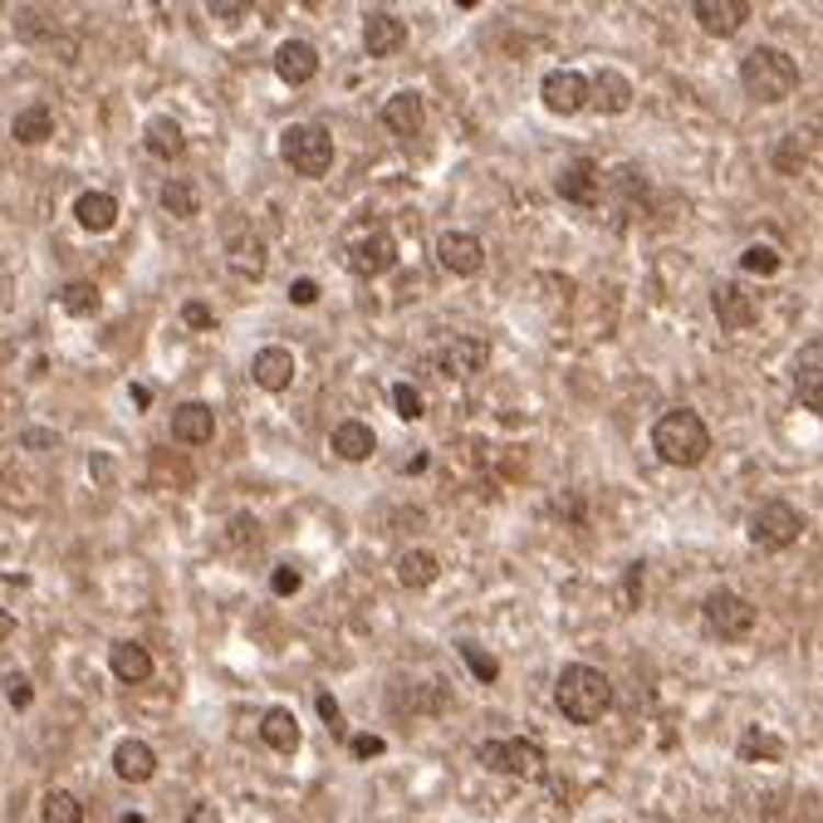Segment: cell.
Wrapping results in <instances>:
<instances>
[{
  "label": "cell",
  "instance_id": "f35d334b",
  "mask_svg": "<svg viewBox=\"0 0 823 823\" xmlns=\"http://www.w3.org/2000/svg\"><path fill=\"white\" fill-rule=\"evenodd\" d=\"M741 270L745 274H765V280H769V274H779V250L775 246H751L741 256Z\"/></svg>",
  "mask_w": 823,
  "mask_h": 823
},
{
  "label": "cell",
  "instance_id": "e575fe53",
  "mask_svg": "<svg viewBox=\"0 0 823 823\" xmlns=\"http://www.w3.org/2000/svg\"><path fill=\"white\" fill-rule=\"evenodd\" d=\"M804 167H809V143H804V133L785 137V143L775 147V172H779V177H799Z\"/></svg>",
  "mask_w": 823,
  "mask_h": 823
},
{
  "label": "cell",
  "instance_id": "cb8c5ba5",
  "mask_svg": "<svg viewBox=\"0 0 823 823\" xmlns=\"http://www.w3.org/2000/svg\"><path fill=\"white\" fill-rule=\"evenodd\" d=\"M109 667H113V677H119V681L137 686V681L153 677V652H147L143 642H113Z\"/></svg>",
  "mask_w": 823,
  "mask_h": 823
},
{
  "label": "cell",
  "instance_id": "5b68a950",
  "mask_svg": "<svg viewBox=\"0 0 823 823\" xmlns=\"http://www.w3.org/2000/svg\"><path fill=\"white\" fill-rule=\"evenodd\" d=\"M280 157L290 172L300 177H324L334 167V133L324 123H294L280 137Z\"/></svg>",
  "mask_w": 823,
  "mask_h": 823
},
{
  "label": "cell",
  "instance_id": "2e32d148",
  "mask_svg": "<svg viewBox=\"0 0 823 823\" xmlns=\"http://www.w3.org/2000/svg\"><path fill=\"white\" fill-rule=\"evenodd\" d=\"M421 123H427V103H421L412 89L393 93V99L383 103V128L393 137H403V143H412V137L421 133Z\"/></svg>",
  "mask_w": 823,
  "mask_h": 823
},
{
  "label": "cell",
  "instance_id": "4dcf8cb0",
  "mask_svg": "<svg viewBox=\"0 0 823 823\" xmlns=\"http://www.w3.org/2000/svg\"><path fill=\"white\" fill-rule=\"evenodd\" d=\"M59 304H65V314L69 319H93L99 314V284H89V280H69L65 290H59Z\"/></svg>",
  "mask_w": 823,
  "mask_h": 823
},
{
  "label": "cell",
  "instance_id": "7a4b0ae2",
  "mask_svg": "<svg viewBox=\"0 0 823 823\" xmlns=\"http://www.w3.org/2000/svg\"><path fill=\"white\" fill-rule=\"evenodd\" d=\"M652 447L667 466H701L711 456V431L691 407H672L667 417L652 427Z\"/></svg>",
  "mask_w": 823,
  "mask_h": 823
},
{
  "label": "cell",
  "instance_id": "3957f363",
  "mask_svg": "<svg viewBox=\"0 0 823 823\" xmlns=\"http://www.w3.org/2000/svg\"><path fill=\"white\" fill-rule=\"evenodd\" d=\"M339 250H343V266L353 274H363V280H377V274H387L397 266V236L387 221H353V226L343 230Z\"/></svg>",
  "mask_w": 823,
  "mask_h": 823
},
{
  "label": "cell",
  "instance_id": "f546056e",
  "mask_svg": "<svg viewBox=\"0 0 823 823\" xmlns=\"http://www.w3.org/2000/svg\"><path fill=\"white\" fill-rule=\"evenodd\" d=\"M143 143H147V153H153V157L177 162V157H182V147H187V137H182V128H177L172 119H153L143 128Z\"/></svg>",
  "mask_w": 823,
  "mask_h": 823
},
{
  "label": "cell",
  "instance_id": "7c38bea8",
  "mask_svg": "<svg viewBox=\"0 0 823 823\" xmlns=\"http://www.w3.org/2000/svg\"><path fill=\"white\" fill-rule=\"evenodd\" d=\"M540 93H544V109L559 113V119H568V113L588 109V79H584L578 69H554V74H544Z\"/></svg>",
  "mask_w": 823,
  "mask_h": 823
},
{
  "label": "cell",
  "instance_id": "d590c367",
  "mask_svg": "<svg viewBox=\"0 0 823 823\" xmlns=\"http://www.w3.org/2000/svg\"><path fill=\"white\" fill-rule=\"evenodd\" d=\"M45 823H83V809L69 789H49L45 794Z\"/></svg>",
  "mask_w": 823,
  "mask_h": 823
},
{
  "label": "cell",
  "instance_id": "4316f807",
  "mask_svg": "<svg viewBox=\"0 0 823 823\" xmlns=\"http://www.w3.org/2000/svg\"><path fill=\"white\" fill-rule=\"evenodd\" d=\"M260 741L270 745V751H280V755H290V751H300V721H294L290 711H266L260 715Z\"/></svg>",
  "mask_w": 823,
  "mask_h": 823
},
{
  "label": "cell",
  "instance_id": "5bb4252c",
  "mask_svg": "<svg viewBox=\"0 0 823 823\" xmlns=\"http://www.w3.org/2000/svg\"><path fill=\"white\" fill-rule=\"evenodd\" d=\"M274 74H280V83H309L314 74H319V49L309 45V40H284L280 49H274Z\"/></svg>",
  "mask_w": 823,
  "mask_h": 823
},
{
  "label": "cell",
  "instance_id": "44dd1931",
  "mask_svg": "<svg viewBox=\"0 0 823 823\" xmlns=\"http://www.w3.org/2000/svg\"><path fill=\"white\" fill-rule=\"evenodd\" d=\"M250 373H256V383L266 387V393H284V387L294 383V353H290V348H280V343L260 348L256 363H250Z\"/></svg>",
  "mask_w": 823,
  "mask_h": 823
},
{
  "label": "cell",
  "instance_id": "1f68e13d",
  "mask_svg": "<svg viewBox=\"0 0 823 823\" xmlns=\"http://www.w3.org/2000/svg\"><path fill=\"white\" fill-rule=\"evenodd\" d=\"M157 202H162L167 216H177V221H192L196 211H202V202H196V187L192 182H162V192H157Z\"/></svg>",
  "mask_w": 823,
  "mask_h": 823
},
{
  "label": "cell",
  "instance_id": "60d3db41",
  "mask_svg": "<svg viewBox=\"0 0 823 823\" xmlns=\"http://www.w3.org/2000/svg\"><path fill=\"white\" fill-rule=\"evenodd\" d=\"M300 584H304L300 568H290V564H280V568L270 574V588H274L280 598H294V594H300Z\"/></svg>",
  "mask_w": 823,
  "mask_h": 823
},
{
  "label": "cell",
  "instance_id": "7402d4cb",
  "mask_svg": "<svg viewBox=\"0 0 823 823\" xmlns=\"http://www.w3.org/2000/svg\"><path fill=\"white\" fill-rule=\"evenodd\" d=\"M329 447H334V456L339 461H368L377 451V437H373V427H368V421H339V427H334V437H329Z\"/></svg>",
  "mask_w": 823,
  "mask_h": 823
},
{
  "label": "cell",
  "instance_id": "8fae6325",
  "mask_svg": "<svg viewBox=\"0 0 823 823\" xmlns=\"http://www.w3.org/2000/svg\"><path fill=\"white\" fill-rule=\"evenodd\" d=\"M437 260L447 274H456V280H471V274H481L485 266V246L471 230H441L437 236Z\"/></svg>",
  "mask_w": 823,
  "mask_h": 823
},
{
  "label": "cell",
  "instance_id": "ee69618b",
  "mask_svg": "<svg viewBox=\"0 0 823 823\" xmlns=\"http://www.w3.org/2000/svg\"><path fill=\"white\" fill-rule=\"evenodd\" d=\"M319 715H324V725H329V731H343V711H339V701H334L329 691H319Z\"/></svg>",
  "mask_w": 823,
  "mask_h": 823
},
{
  "label": "cell",
  "instance_id": "f907efd6",
  "mask_svg": "<svg viewBox=\"0 0 823 823\" xmlns=\"http://www.w3.org/2000/svg\"><path fill=\"white\" fill-rule=\"evenodd\" d=\"M211 15H221V20H240L246 10H240V5H211Z\"/></svg>",
  "mask_w": 823,
  "mask_h": 823
},
{
  "label": "cell",
  "instance_id": "816d5d0a",
  "mask_svg": "<svg viewBox=\"0 0 823 823\" xmlns=\"http://www.w3.org/2000/svg\"><path fill=\"white\" fill-rule=\"evenodd\" d=\"M25 441H30V447H49V431L35 427V431H25Z\"/></svg>",
  "mask_w": 823,
  "mask_h": 823
},
{
  "label": "cell",
  "instance_id": "484cf974",
  "mask_svg": "<svg viewBox=\"0 0 823 823\" xmlns=\"http://www.w3.org/2000/svg\"><path fill=\"white\" fill-rule=\"evenodd\" d=\"M49 133H55V113H49L45 103H30V109H20L15 123H10V137H15V143H25V147L49 143Z\"/></svg>",
  "mask_w": 823,
  "mask_h": 823
},
{
  "label": "cell",
  "instance_id": "7dc6e473",
  "mask_svg": "<svg viewBox=\"0 0 823 823\" xmlns=\"http://www.w3.org/2000/svg\"><path fill=\"white\" fill-rule=\"evenodd\" d=\"M128 403H133L137 412H147V407H153V387H147V383H133V387H128Z\"/></svg>",
  "mask_w": 823,
  "mask_h": 823
},
{
  "label": "cell",
  "instance_id": "836d02e7",
  "mask_svg": "<svg viewBox=\"0 0 823 823\" xmlns=\"http://www.w3.org/2000/svg\"><path fill=\"white\" fill-rule=\"evenodd\" d=\"M785 755V741L769 731H759V725H751V731L741 735V759H751V765H759V759H779Z\"/></svg>",
  "mask_w": 823,
  "mask_h": 823
},
{
  "label": "cell",
  "instance_id": "c3c4849f",
  "mask_svg": "<svg viewBox=\"0 0 823 823\" xmlns=\"http://www.w3.org/2000/svg\"><path fill=\"white\" fill-rule=\"evenodd\" d=\"M89 471H93V481L109 485L113 481V456H89Z\"/></svg>",
  "mask_w": 823,
  "mask_h": 823
},
{
  "label": "cell",
  "instance_id": "8992f818",
  "mask_svg": "<svg viewBox=\"0 0 823 823\" xmlns=\"http://www.w3.org/2000/svg\"><path fill=\"white\" fill-rule=\"evenodd\" d=\"M481 765L495 769V775L544 779L549 759H544V745L540 741H530V735H515V741H485L481 745Z\"/></svg>",
  "mask_w": 823,
  "mask_h": 823
},
{
  "label": "cell",
  "instance_id": "83f0119b",
  "mask_svg": "<svg viewBox=\"0 0 823 823\" xmlns=\"http://www.w3.org/2000/svg\"><path fill=\"white\" fill-rule=\"evenodd\" d=\"M74 216H79L83 230H113V221H119V202H113L109 192H83L79 202H74Z\"/></svg>",
  "mask_w": 823,
  "mask_h": 823
},
{
  "label": "cell",
  "instance_id": "9a60e30c",
  "mask_svg": "<svg viewBox=\"0 0 823 823\" xmlns=\"http://www.w3.org/2000/svg\"><path fill=\"white\" fill-rule=\"evenodd\" d=\"M751 20V0H696V25L706 35H735Z\"/></svg>",
  "mask_w": 823,
  "mask_h": 823
},
{
  "label": "cell",
  "instance_id": "8d00e7d4",
  "mask_svg": "<svg viewBox=\"0 0 823 823\" xmlns=\"http://www.w3.org/2000/svg\"><path fill=\"white\" fill-rule=\"evenodd\" d=\"M461 662L471 667V677H476V681H495V677H500V662H495L481 642H461Z\"/></svg>",
  "mask_w": 823,
  "mask_h": 823
},
{
  "label": "cell",
  "instance_id": "7bdbcfd3",
  "mask_svg": "<svg viewBox=\"0 0 823 823\" xmlns=\"http://www.w3.org/2000/svg\"><path fill=\"white\" fill-rule=\"evenodd\" d=\"M348 751H353V759H377L387 745L377 741V735H353V741H348Z\"/></svg>",
  "mask_w": 823,
  "mask_h": 823
},
{
  "label": "cell",
  "instance_id": "ab89813d",
  "mask_svg": "<svg viewBox=\"0 0 823 823\" xmlns=\"http://www.w3.org/2000/svg\"><path fill=\"white\" fill-rule=\"evenodd\" d=\"M182 319H187V329L206 334L211 324H216V314H211V304H206V300H187V304H182Z\"/></svg>",
  "mask_w": 823,
  "mask_h": 823
},
{
  "label": "cell",
  "instance_id": "b9f144b4",
  "mask_svg": "<svg viewBox=\"0 0 823 823\" xmlns=\"http://www.w3.org/2000/svg\"><path fill=\"white\" fill-rule=\"evenodd\" d=\"M5 696H10V706H15V711H25V706L35 701V686H30L25 677H10L5 681Z\"/></svg>",
  "mask_w": 823,
  "mask_h": 823
},
{
  "label": "cell",
  "instance_id": "f5cc1de1",
  "mask_svg": "<svg viewBox=\"0 0 823 823\" xmlns=\"http://www.w3.org/2000/svg\"><path fill=\"white\" fill-rule=\"evenodd\" d=\"M123 823H147V819H137V814H128V819H123Z\"/></svg>",
  "mask_w": 823,
  "mask_h": 823
},
{
  "label": "cell",
  "instance_id": "6da1fadb",
  "mask_svg": "<svg viewBox=\"0 0 823 823\" xmlns=\"http://www.w3.org/2000/svg\"><path fill=\"white\" fill-rule=\"evenodd\" d=\"M554 706L564 721L594 725V721H604L608 706H613V686H608V677L598 667H588V662H568L554 681Z\"/></svg>",
  "mask_w": 823,
  "mask_h": 823
},
{
  "label": "cell",
  "instance_id": "ac0fdd59",
  "mask_svg": "<svg viewBox=\"0 0 823 823\" xmlns=\"http://www.w3.org/2000/svg\"><path fill=\"white\" fill-rule=\"evenodd\" d=\"M407 45V25L397 15H387V10H373V15L363 20V49L377 59L397 55V49Z\"/></svg>",
  "mask_w": 823,
  "mask_h": 823
},
{
  "label": "cell",
  "instance_id": "30bf717a",
  "mask_svg": "<svg viewBox=\"0 0 823 823\" xmlns=\"http://www.w3.org/2000/svg\"><path fill=\"white\" fill-rule=\"evenodd\" d=\"M431 363H437L441 377L461 383V377H476L481 368L491 363V343H485V339H466V334H461V339H447V343H441L437 353H431Z\"/></svg>",
  "mask_w": 823,
  "mask_h": 823
},
{
  "label": "cell",
  "instance_id": "bcb514c9",
  "mask_svg": "<svg viewBox=\"0 0 823 823\" xmlns=\"http://www.w3.org/2000/svg\"><path fill=\"white\" fill-rule=\"evenodd\" d=\"M638 578H642V564H632L628 584H622V608H638Z\"/></svg>",
  "mask_w": 823,
  "mask_h": 823
},
{
  "label": "cell",
  "instance_id": "d4e9b609",
  "mask_svg": "<svg viewBox=\"0 0 823 823\" xmlns=\"http://www.w3.org/2000/svg\"><path fill=\"white\" fill-rule=\"evenodd\" d=\"M441 578V564L431 549H407L403 559H397V584L412 588V594H421V588H431Z\"/></svg>",
  "mask_w": 823,
  "mask_h": 823
},
{
  "label": "cell",
  "instance_id": "277c9868",
  "mask_svg": "<svg viewBox=\"0 0 823 823\" xmlns=\"http://www.w3.org/2000/svg\"><path fill=\"white\" fill-rule=\"evenodd\" d=\"M741 83L755 103H785L799 89V65L785 49H755L741 65Z\"/></svg>",
  "mask_w": 823,
  "mask_h": 823
},
{
  "label": "cell",
  "instance_id": "f1b7e54d",
  "mask_svg": "<svg viewBox=\"0 0 823 823\" xmlns=\"http://www.w3.org/2000/svg\"><path fill=\"white\" fill-rule=\"evenodd\" d=\"M147 471H153V481L162 485V491H187V485L196 481V466H192V461L172 456V451H153Z\"/></svg>",
  "mask_w": 823,
  "mask_h": 823
},
{
  "label": "cell",
  "instance_id": "4fadbf2b",
  "mask_svg": "<svg viewBox=\"0 0 823 823\" xmlns=\"http://www.w3.org/2000/svg\"><path fill=\"white\" fill-rule=\"evenodd\" d=\"M711 309H715V324H721L725 334H741V329H751V324L759 319L755 300L741 290V284H715Z\"/></svg>",
  "mask_w": 823,
  "mask_h": 823
},
{
  "label": "cell",
  "instance_id": "603a6c76",
  "mask_svg": "<svg viewBox=\"0 0 823 823\" xmlns=\"http://www.w3.org/2000/svg\"><path fill=\"white\" fill-rule=\"evenodd\" d=\"M113 769H119V779H128V785H147V779L157 775V755L147 741H123L119 751H113Z\"/></svg>",
  "mask_w": 823,
  "mask_h": 823
},
{
  "label": "cell",
  "instance_id": "ffe728a7",
  "mask_svg": "<svg viewBox=\"0 0 823 823\" xmlns=\"http://www.w3.org/2000/svg\"><path fill=\"white\" fill-rule=\"evenodd\" d=\"M588 103H594L598 113H628V109H632V83H628V74H618V69L594 74V79H588Z\"/></svg>",
  "mask_w": 823,
  "mask_h": 823
},
{
  "label": "cell",
  "instance_id": "d6986e66",
  "mask_svg": "<svg viewBox=\"0 0 823 823\" xmlns=\"http://www.w3.org/2000/svg\"><path fill=\"white\" fill-rule=\"evenodd\" d=\"M172 437L182 441V447H206V441L216 437V412L206 403H182L172 412Z\"/></svg>",
  "mask_w": 823,
  "mask_h": 823
},
{
  "label": "cell",
  "instance_id": "74e56055",
  "mask_svg": "<svg viewBox=\"0 0 823 823\" xmlns=\"http://www.w3.org/2000/svg\"><path fill=\"white\" fill-rule=\"evenodd\" d=\"M393 412L403 421H421V417H427V403H421V393L412 383H397L393 387Z\"/></svg>",
  "mask_w": 823,
  "mask_h": 823
},
{
  "label": "cell",
  "instance_id": "e0dca14e",
  "mask_svg": "<svg viewBox=\"0 0 823 823\" xmlns=\"http://www.w3.org/2000/svg\"><path fill=\"white\" fill-rule=\"evenodd\" d=\"M266 240L256 236V230H246V226H236V236L226 240V266L240 274V280H260L266 274Z\"/></svg>",
  "mask_w": 823,
  "mask_h": 823
},
{
  "label": "cell",
  "instance_id": "52a82bcc",
  "mask_svg": "<svg viewBox=\"0 0 823 823\" xmlns=\"http://www.w3.org/2000/svg\"><path fill=\"white\" fill-rule=\"evenodd\" d=\"M701 618H706V628H711L715 638H725V642H741V638H751V632H755V604H751V598H741L735 588H715V594H706Z\"/></svg>",
  "mask_w": 823,
  "mask_h": 823
},
{
  "label": "cell",
  "instance_id": "9c48e42d",
  "mask_svg": "<svg viewBox=\"0 0 823 823\" xmlns=\"http://www.w3.org/2000/svg\"><path fill=\"white\" fill-rule=\"evenodd\" d=\"M554 192L564 196V202H574V206H604L608 177H604V167H598L594 157H578V162H568L564 172L554 177Z\"/></svg>",
  "mask_w": 823,
  "mask_h": 823
},
{
  "label": "cell",
  "instance_id": "f6af8a7d",
  "mask_svg": "<svg viewBox=\"0 0 823 823\" xmlns=\"http://www.w3.org/2000/svg\"><path fill=\"white\" fill-rule=\"evenodd\" d=\"M290 304H319V284H314V280H294L290 284Z\"/></svg>",
  "mask_w": 823,
  "mask_h": 823
},
{
  "label": "cell",
  "instance_id": "681fc988",
  "mask_svg": "<svg viewBox=\"0 0 823 823\" xmlns=\"http://www.w3.org/2000/svg\"><path fill=\"white\" fill-rule=\"evenodd\" d=\"M10 632H15V613H10V608H0V642H5Z\"/></svg>",
  "mask_w": 823,
  "mask_h": 823
},
{
  "label": "cell",
  "instance_id": "ba28073f",
  "mask_svg": "<svg viewBox=\"0 0 823 823\" xmlns=\"http://www.w3.org/2000/svg\"><path fill=\"white\" fill-rule=\"evenodd\" d=\"M799 534H804V515H799L789 500H765L751 515V540L759 549H789Z\"/></svg>",
  "mask_w": 823,
  "mask_h": 823
},
{
  "label": "cell",
  "instance_id": "d6a6232c",
  "mask_svg": "<svg viewBox=\"0 0 823 823\" xmlns=\"http://www.w3.org/2000/svg\"><path fill=\"white\" fill-rule=\"evenodd\" d=\"M819 339L804 348V368H799V377H794V393H799V403H804L809 412H819L823 407V397H819Z\"/></svg>",
  "mask_w": 823,
  "mask_h": 823
}]
</instances>
